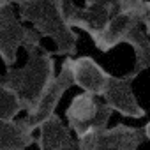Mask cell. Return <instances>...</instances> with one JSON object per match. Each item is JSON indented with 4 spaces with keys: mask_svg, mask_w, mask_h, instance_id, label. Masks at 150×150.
<instances>
[{
    "mask_svg": "<svg viewBox=\"0 0 150 150\" xmlns=\"http://www.w3.org/2000/svg\"><path fill=\"white\" fill-rule=\"evenodd\" d=\"M55 76L53 51L41 44L27 50V64L23 67L6 69L0 76V83L14 90L23 104V110L30 111Z\"/></svg>",
    "mask_w": 150,
    "mask_h": 150,
    "instance_id": "1",
    "label": "cell"
},
{
    "mask_svg": "<svg viewBox=\"0 0 150 150\" xmlns=\"http://www.w3.org/2000/svg\"><path fill=\"white\" fill-rule=\"evenodd\" d=\"M18 16L23 23H32V28L41 35L48 37L55 44L53 55L72 57L78 51L80 35L64 20L58 0H27L16 6Z\"/></svg>",
    "mask_w": 150,
    "mask_h": 150,
    "instance_id": "2",
    "label": "cell"
},
{
    "mask_svg": "<svg viewBox=\"0 0 150 150\" xmlns=\"http://www.w3.org/2000/svg\"><path fill=\"white\" fill-rule=\"evenodd\" d=\"M14 7L11 0H0V60L6 69L16 65L20 48L28 50L41 46V35L34 28L23 25Z\"/></svg>",
    "mask_w": 150,
    "mask_h": 150,
    "instance_id": "3",
    "label": "cell"
},
{
    "mask_svg": "<svg viewBox=\"0 0 150 150\" xmlns=\"http://www.w3.org/2000/svg\"><path fill=\"white\" fill-rule=\"evenodd\" d=\"M145 132L141 127L117 124L104 131L90 129L78 138L81 150H138L145 143Z\"/></svg>",
    "mask_w": 150,
    "mask_h": 150,
    "instance_id": "4",
    "label": "cell"
},
{
    "mask_svg": "<svg viewBox=\"0 0 150 150\" xmlns=\"http://www.w3.org/2000/svg\"><path fill=\"white\" fill-rule=\"evenodd\" d=\"M71 87H74V81H72L71 65H69V57H65V60L62 62L60 72L50 81V85L44 88V92L41 94V97H39V101L35 103V106H34L30 111H27V117L21 118L30 132L37 131V129L55 113L58 103L62 101L64 94H65Z\"/></svg>",
    "mask_w": 150,
    "mask_h": 150,
    "instance_id": "5",
    "label": "cell"
},
{
    "mask_svg": "<svg viewBox=\"0 0 150 150\" xmlns=\"http://www.w3.org/2000/svg\"><path fill=\"white\" fill-rule=\"evenodd\" d=\"M58 7H60L64 20L67 21L71 28H80L87 32L94 42L104 32L108 21L113 16V13L104 7H99V6L80 7L74 4V0H58Z\"/></svg>",
    "mask_w": 150,
    "mask_h": 150,
    "instance_id": "6",
    "label": "cell"
},
{
    "mask_svg": "<svg viewBox=\"0 0 150 150\" xmlns=\"http://www.w3.org/2000/svg\"><path fill=\"white\" fill-rule=\"evenodd\" d=\"M136 78L138 76L132 72L124 74V76H111L106 92L103 94L104 103L113 111L127 118H143L146 115V111L141 108L132 90V81Z\"/></svg>",
    "mask_w": 150,
    "mask_h": 150,
    "instance_id": "7",
    "label": "cell"
},
{
    "mask_svg": "<svg viewBox=\"0 0 150 150\" xmlns=\"http://www.w3.org/2000/svg\"><path fill=\"white\" fill-rule=\"evenodd\" d=\"M69 65H71L74 85L87 94L103 97V94L106 92V87L111 80V74L94 57H88V55L76 57V58L69 57Z\"/></svg>",
    "mask_w": 150,
    "mask_h": 150,
    "instance_id": "8",
    "label": "cell"
},
{
    "mask_svg": "<svg viewBox=\"0 0 150 150\" xmlns=\"http://www.w3.org/2000/svg\"><path fill=\"white\" fill-rule=\"evenodd\" d=\"M150 18L143 13L138 11H118L111 16V20L108 21L104 32L99 35V39L94 42L96 48L103 53L111 51L113 48H117L118 44H122L127 37V34L138 27V25H145Z\"/></svg>",
    "mask_w": 150,
    "mask_h": 150,
    "instance_id": "9",
    "label": "cell"
},
{
    "mask_svg": "<svg viewBox=\"0 0 150 150\" xmlns=\"http://www.w3.org/2000/svg\"><path fill=\"white\" fill-rule=\"evenodd\" d=\"M35 143L39 150H81L78 138H72L69 125H65L57 113L39 127Z\"/></svg>",
    "mask_w": 150,
    "mask_h": 150,
    "instance_id": "10",
    "label": "cell"
},
{
    "mask_svg": "<svg viewBox=\"0 0 150 150\" xmlns=\"http://www.w3.org/2000/svg\"><path fill=\"white\" fill-rule=\"evenodd\" d=\"M97 111H99V101L96 99V96L87 92L76 94L65 108V118L69 129L78 138H81L92 127Z\"/></svg>",
    "mask_w": 150,
    "mask_h": 150,
    "instance_id": "11",
    "label": "cell"
},
{
    "mask_svg": "<svg viewBox=\"0 0 150 150\" xmlns=\"http://www.w3.org/2000/svg\"><path fill=\"white\" fill-rule=\"evenodd\" d=\"M35 143L34 132H30L25 122L0 118V150H25Z\"/></svg>",
    "mask_w": 150,
    "mask_h": 150,
    "instance_id": "12",
    "label": "cell"
},
{
    "mask_svg": "<svg viewBox=\"0 0 150 150\" xmlns=\"http://www.w3.org/2000/svg\"><path fill=\"white\" fill-rule=\"evenodd\" d=\"M132 50H134V67H132V74L139 76V74L146 69H150V37L146 35L145 28H141V25L134 27L125 41Z\"/></svg>",
    "mask_w": 150,
    "mask_h": 150,
    "instance_id": "13",
    "label": "cell"
},
{
    "mask_svg": "<svg viewBox=\"0 0 150 150\" xmlns=\"http://www.w3.org/2000/svg\"><path fill=\"white\" fill-rule=\"evenodd\" d=\"M21 111H23V104L18 94L0 83V118L14 120Z\"/></svg>",
    "mask_w": 150,
    "mask_h": 150,
    "instance_id": "14",
    "label": "cell"
},
{
    "mask_svg": "<svg viewBox=\"0 0 150 150\" xmlns=\"http://www.w3.org/2000/svg\"><path fill=\"white\" fill-rule=\"evenodd\" d=\"M118 11H138L150 18V0H117Z\"/></svg>",
    "mask_w": 150,
    "mask_h": 150,
    "instance_id": "15",
    "label": "cell"
},
{
    "mask_svg": "<svg viewBox=\"0 0 150 150\" xmlns=\"http://www.w3.org/2000/svg\"><path fill=\"white\" fill-rule=\"evenodd\" d=\"M92 6L104 7V9L111 11L113 14L118 13V9H117V0H85V7H92Z\"/></svg>",
    "mask_w": 150,
    "mask_h": 150,
    "instance_id": "16",
    "label": "cell"
},
{
    "mask_svg": "<svg viewBox=\"0 0 150 150\" xmlns=\"http://www.w3.org/2000/svg\"><path fill=\"white\" fill-rule=\"evenodd\" d=\"M143 132H145V139H146V141H150V120L145 124V127H143Z\"/></svg>",
    "mask_w": 150,
    "mask_h": 150,
    "instance_id": "17",
    "label": "cell"
},
{
    "mask_svg": "<svg viewBox=\"0 0 150 150\" xmlns=\"http://www.w3.org/2000/svg\"><path fill=\"white\" fill-rule=\"evenodd\" d=\"M145 32H146V35L150 37V20H148V21L145 23Z\"/></svg>",
    "mask_w": 150,
    "mask_h": 150,
    "instance_id": "18",
    "label": "cell"
}]
</instances>
